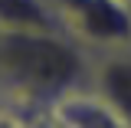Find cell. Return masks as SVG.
<instances>
[{
	"label": "cell",
	"instance_id": "6da1fadb",
	"mask_svg": "<svg viewBox=\"0 0 131 128\" xmlns=\"http://www.w3.org/2000/svg\"><path fill=\"white\" fill-rule=\"evenodd\" d=\"M92 53L59 26L46 30H0V82L10 99V122L23 125L30 115L46 122L59 95L89 82Z\"/></svg>",
	"mask_w": 131,
	"mask_h": 128
},
{
	"label": "cell",
	"instance_id": "7a4b0ae2",
	"mask_svg": "<svg viewBox=\"0 0 131 128\" xmlns=\"http://www.w3.org/2000/svg\"><path fill=\"white\" fill-rule=\"evenodd\" d=\"M56 26L89 53L131 46L128 0H49Z\"/></svg>",
	"mask_w": 131,
	"mask_h": 128
},
{
	"label": "cell",
	"instance_id": "3957f363",
	"mask_svg": "<svg viewBox=\"0 0 131 128\" xmlns=\"http://www.w3.org/2000/svg\"><path fill=\"white\" fill-rule=\"evenodd\" d=\"M89 85L115 112L121 128H131V46L92 53Z\"/></svg>",
	"mask_w": 131,
	"mask_h": 128
},
{
	"label": "cell",
	"instance_id": "277c9868",
	"mask_svg": "<svg viewBox=\"0 0 131 128\" xmlns=\"http://www.w3.org/2000/svg\"><path fill=\"white\" fill-rule=\"evenodd\" d=\"M46 122L66 125V128H102V125L121 128V122L115 118V112L102 102V95H98L89 82L56 99L49 105V112H46Z\"/></svg>",
	"mask_w": 131,
	"mask_h": 128
},
{
	"label": "cell",
	"instance_id": "5b68a950",
	"mask_svg": "<svg viewBox=\"0 0 131 128\" xmlns=\"http://www.w3.org/2000/svg\"><path fill=\"white\" fill-rule=\"evenodd\" d=\"M56 26L49 0H0V30H46Z\"/></svg>",
	"mask_w": 131,
	"mask_h": 128
},
{
	"label": "cell",
	"instance_id": "8992f818",
	"mask_svg": "<svg viewBox=\"0 0 131 128\" xmlns=\"http://www.w3.org/2000/svg\"><path fill=\"white\" fill-rule=\"evenodd\" d=\"M0 122H10V99H7L3 82H0Z\"/></svg>",
	"mask_w": 131,
	"mask_h": 128
},
{
	"label": "cell",
	"instance_id": "52a82bcc",
	"mask_svg": "<svg viewBox=\"0 0 131 128\" xmlns=\"http://www.w3.org/2000/svg\"><path fill=\"white\" fill-rule=\"evenodd\" d=\"M128 7H131V0H128Z\"/></svg>",
	"mask_w": 131,
	"mask_h": 128
}]
</instances>
